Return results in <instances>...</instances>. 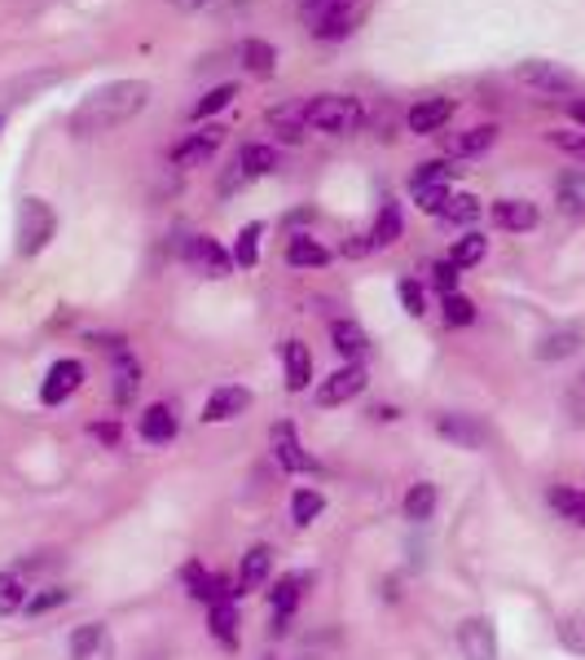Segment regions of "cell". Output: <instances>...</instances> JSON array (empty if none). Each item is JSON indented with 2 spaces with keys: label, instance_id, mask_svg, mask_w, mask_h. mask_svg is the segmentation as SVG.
I'll return each mask as SVG.
<instances>
[{
  "label": "cell",
  "instance_id": "cell-26",
  "mask_svg": "<svg viewBox=\"0 0 585 660\" xmlns=\"http://www.w3.org/2000/svg\"><path fill=\"white\" fill-rule=\"evenodd\" d=\"M238 53H242V67H246L251 76H260V80H269V76L278 71V49H273L269 40H255V36H251V40H242Z\"/></svg>",
  "mask_w": 585,
  "mask_h": 660
},
{
  "label": "cell",
  "instance_id": "cell-20",
  "mask_svg": "<svg viewBox=\"0 0 585 660\" xmlns=\"http://www.w3.org/2000/svg\"><path fill=\"white\" fill-rule=\"evenodd\" d=\"M282 361H286V388L291 392H304L313 383V352H309V343L286 339L282 343Z\"/></svg>",
  "mask_w": 585,
  "mask_h": 660
},
{
  "label": "cell",
  "instance_id": "cell-49",
  "mask_svg": "<svg viewBox=\"0 0 585 660\" xmlns=\"http://www.w3.org/2000/svg\"><path fill=\"white\" fill-rule=\"evenodd\" d=\"M93 437L102 444H119V423H93Z\"/></svg>",
  "mask_w": 585,
  "mask_h": 660
},
{
  "label": "cell",
  "instance_id": "cell-16",
  "mask_svg": "<svg viewBox=\"0 0 585 660\" xmlns=\"http://www.w3.org/2000/svg\"><path fill=\"white\" fill-rule=\"evenodd\" d=\"M493 220H497V229H506V233H528V229H537V203H528V199H497L493 203Z\"/></svg>",
  "mask_w": 585,
  "mask_h": 660
},
{
  "label": "cell",
  "instance_id": "cell-12",
  "mask_svg": "<svg viewBox=\"0 0 585 660\" xmlns=\"http://www.w3.org/2000/svg\"><path fill=\"white\" fill-rule=\"evenodd\" d=\"M458 648H463V660H497V634L484 617H467L458 626Z\"/></svg>",
  "mask_w": 585,
  "mask_h": 660
},
{
  "label": "cell",
  "instance_id": "cell-13",
  "mask_svg": "<svg viewBox=\"0 0 585 660\" xmlns=\"http://www.w3.org/2000/svg\"><path fill=\"white\" fill-rule=\"evenodd\" d=\"M436 437L458 444V449H484V444H488L484 423L471 419V414H441V419H436Z\"/></svg>",
  "mask_w": 585,
  "mask_h": 660
},
{
  "label": "cell",
  "instance_id": "cell-7",
  "mask_svg": "<svg viewBox=\"0 0 585 660\" xmlns=\"http://www.w3.org/2000/svg\"><path fill=\"white\" fill-rule=\"evenodd\" d=\"M221 141H225V128L221 123H208V128H199V132H190L185 141L172 146V163L176 168H203L221 150Z\"/></svg>",
  "mask_w": 585,
  "mask_h": 660
},
{
  "label": "cell",
  "instance_id": "cell-29",
  "mask_svg": "<svg viewBox=\"0 0 585 660\" xmlns=\"http://www.w3.org/2000/svg\"><path fill=\"white\" fill-rule=\"evenodd\" d=\"M546 498H551V507L559 511V520H568V524L585 529V493L582 489H573V484H555Z\"/></svg>",
  "mask_w": 585,
  "mask_h": 660
},
{
  "label": "cell",
  "instance_id": "cell-44",
  "mask_svg": "<svg viewBox=\"0 0 585 660\" xmlns=\"http://www.w3.org/2000/svg\"><path fill=\"white\" fill-rule=\"evenodd\" d=\"M234 93H238L234 84H221V89H208V93L199 98V107H194V119L203 123L208 114H216V110H225V107H230V102H234Z\"/></svg>",
  "mask_w": 585,
  "mask_h": 660
},
{
  "label": "cell",
  "instance_id": "cell-15",
  "mask_svg": "<svg viewBox=\"0 0 585 660\" xmlns=\"http://www.w3.org/2000/svg\"><path fill=\"white\" fill-rule=\"evenodd\" d=\"M450 119H454V98H427V102H418V107L405 114L410 132H418V137H432V132H441Z\"/></svg>",
  "mask_w": 585,
  "mask_h": 660
},
{
  "label": "cell",
  "instance_id": "cell-38",
  "mask_svg": "<svg viewBox=\"0 0 585 660\" xmlns=\"http://www.w3.org/2000/svg\"><path fill=\"white\" fill-rule=\"evenodd\" d=\"M22 603H27V581H22V572H0V617L22 612Z\"/></svg>",
  "mask_w": 585,
  "mask_h": 660
},
{
  "label": "cell",
  "instance_id": "cell-52",
  "mask_svg": "<svg viewBox=\"0 0 585 660\" xmlns=\"http://www.w3.org/2000/svg\"><path fill=\"white\" fill-rule=\"evenodd\" d=\"M370 414H374V419H396V410H392V406H374Z\"/></svg>",
  "mask_w": 585,
  "mask_h": 660
},
{
  "label": "cell",
  "instance_id": "cell-24",
  "mask_svg": "<svg viewBox=\"0 0 585 660\" xmlns=\"http://www.w3.org/2000/svg\"><path fill=\"white\" fill-rule=\"evenodd\" d=\"M111 357H115V401L119 406H132L137 383H141V366H137V357H132L123 343L111 348Z\"/></svg>",
  "mask_w": 585,
  "mask_h": 660
},
{
  "label": "cell",
  "instance_id": "cell-14",
  "mask_svg": "<svg viewBox=\"0 0 585 660\" xmlns=\"http://www.w3.org/2000/svg\"><path fill=\"white\" fill-rule=\"evenodd\" d=\"M246 406H251V392H246L242 383H225V388H216V392L208 397V406H203V423H230V419H238Z\"/></svg>",
  "mask_w": 585,
  "mask_h": 660
},
{
  "label": "cell",
  "instance_id": "cell-19",
  "mask_svg": "<svg viewBox=\"0 0 585 660\" xmlns=\"http://www.w3.org/2000/svg\"><path fill=\"white\" fill-rule=\"evenodd\" d=\"M269 123L278 128V141L300 146L304 141V128H309V102H282V107H273L269 110Z\"/></svg>",
  "mask_w": 585,
  "mask_h": 660
},
{
  "label": "cell",
  "instance_id": "cell-23",
  "mask_svg": "<svg viewBox=\"0 0 585 660\" xmlns=\"http://www.w3.org/2000/svg\"><path fill=\"white\" fill-rule=\"evenodd\" d=\"M286 264H291V269H322V264H331V251H326L313 233H295V238L286 242Z\"/></svg>",
  "mask_w": 585,
  "mask_h": 660
},
{
  "label": "cell",
  "instance_id": "cell-36",
  "mask_svg": "<svg viewBox=\"0 0 585 660\" xmlns=\"http://www.w3.org/2000/svg\"><path fill=\"white\" fill-rule=\"evenodd\" d=\"M484 251H488V238H484V233H463V238L454 242V251H450V264L463 273V269L484 260Z\"/></svg>",
  "mask_w": 585,
  "mask_h": 660
},
{
  "label": "cell",
  "instance_id": "cell-8",
  "mask_svg": "<svg viewBox=\"0 0 585 660\" xmlns=\"http://www.w3.org/2000/svg\"><path fill=\"white\" fill-rule=\"evenodd\" d=\"M515 80L524 89H537V93H573V71H564L559 62H542V58L520 62L515 67Z\"/></svg>",
  "mask_w": 585,
  "mask_h": 660
},
{
  "label": "cell",
  "instance_id": "cell-18",
  "mask_svg": "<svg viewBox=\"0 0 585 660\" xmlns=\"http://www.w3.org/2000/svg\"><path fill=\"white\" fill-rule=\"evenodd\" d=\"M269 440H273V453H278V462H282L286 471H313V458L304 453V444H300L291 423H273Z\"/></svg>",
  "mask_w": 585,
  "mask_h": 660
},
{
  "label": "cell",
  "instance_id": "cell-47",
  "mask_svg": "<svg viewBox=\"0 0 585 660\" xmlns=\"http://www.w3.org/2000/svg\"><path fill=\"white\" fill-rule=\"evenodd\" d=\"M432 282H436L441 296H454V291H458V269H454L450 260H441V264L432 269Z\"/></svg>",
  "mask_w": 585,
  "mask_h": 660
},
{
  "label": "cell",
  "instance_id": "cell-32",
  "mask_svg": "<svg viewBox=\"0 0 585 660\" xmlns=\"http://www.w3.org/2000/svg\"><path fill=\"white\" fill-rule=\"evenodd\" d=\"M326 511V498H322V489H295V498H291V520L300 524V529H309L317 516Z\"/></svg>",
  "mask_w": 585,
  "mask_h": 660
},
{
  "label": "cell",
  "instance_id": "cell-42",
  "mask_svg": "<svg viewBox=\"0 0 585 660\" xmlns=\"http://www.w3.org/2000/svg\"><path fill=\"white\" fill-rule=\"evenodd\" d=\"M559 643L573 652V657H585V612H568L559 621Z\"/></svg>",
  "mask_w": 585,
  "mask_h": 660
},
{
  "label": "cell",
  "instance_id": "cell-53",
  "mask_svg": "<svg viewBox=\"0 0 585 660\" xmlns=\"http://www.w3.org/2000/svg\"><path fill=\"white\" fill-rule=\"evenodd\" d=\"M568 114H573V119H577V123L585 128V102H573V107H568Z\"/></svg>",
  "mask_w": 585,
  "mask_h": 660
},
{
  "label": "cell",
  "instance_id": "cell-48",
  "mask_svg": "<svg viewBox=\"0 0 585 660\" xmlns=\"http://www.w3.org/2000/svg\"><path fill=\"white\" fill-rule=\"evenodd\" d=\"M551 146H559L573 159H585V132H551Z\"/></svg>",
  "mask_w": 585,
  "mask_h": 660
},
{
  "label": "cell",
  "instance_id": "cell-31",
  "mask_svg": "<svg viewBox=\"0 0 585 660\" xmlns=\"http://www.w3.org/2000/svg\"><path fill=\"white\" fill-rule=\"evenodd\" d=\"M555 199L568 217H585V172H564L555 181Z\"/></svg>",
  "mask_w": 585,
  "mask_h": 660
},
{
  "label": "cell",
  "instance_id": "cell-3",
  "mask_svg": "<svg viewBox=\"0 0 585 660\" xmlns=\"http://www.w3.org/2000/svg\"><path fill=\"white\" fill-rule=\"evenodd\" d=\"M58 233V217H53V208L44 203V199H22V208H18V224H13V247H18V256H40L44 247H49V238Z\"/></svg>",
  "mask_w": 585,
  "mask_h": 660
},
{
  "label": "cell",
  "instance_id": "cell-37",
  "mask_svg": "<svg viewBox=\"0 0 585 660\" xmlns=\"http://www.w3.org/2000/svg\"><path fill=\"white\" fill-rule=\"evenodd\" d=\"M577 348H582V334L577 330H555V334H546L537 343V357L542 361H559V357H573Z\"/></svg>",
  "mask_w": 585,
  "mask_h": 660
},
{
  "label": "cell",
  "instance_id": "cell-41",
  "mask_svg": "<svg viewBox=\"0 0 585 660\" xmlns=\"http://www.w3.org/2000/svg\"><path fill=\"white\" fill-rule=\"evenodd\" d=\"M454 177H458V168H454V163L432 159V163H418V172H414V181H410V186H454Z\"/></svg>",
  "mask_w": 585,
  "mask_h": 660
},
{
  "label": "cell",
  "instance_id": "cell-50",
  "mask_svg": "<svg viewBox=\"0 0 585 660\" xmlns=\"http://www.w3.org/2000/svg\"><path fill=\"white\" fill-rule=\"evenodd\" d=\"M370 247H374V242H370V233H361L356 242H344V256H365Z\"/></svg>",
  "mask_w": 585,
  "mask_h": 660
},
{
  "label": "cell",
  "instance_id": "cell-45",
  "mask_svg": "<svg viewBox=\"0 0 585 660\" xmlns=\"http://www.w3.org/2000/svg\"><path fill=\"white\" fill-rule=\"evenodd\" d=\"M441 309H445V322H450V327H471V322H475V304H471L467 296H458V291L445 296Z\"/></svg>",
  "mask_w": 585,
  "mask_h": 660
},
{
  "label": "cell",
  "instance_id": "cell-2",
  "mask_svg": "<svg viewBox=\"0 0 585 660\" xmlns=\"http://www.w3.org/2000/svg\"><path fill=\"white\" fill-rule=\"evenodd\" d=\"M365 123V107L352 93H322L309 102V128L331 132V137H349Z\"/></svg>",
  "mask_w": 585,
  "mask_h": 660
},
{
  "label": "cell",
  "instance_id": "cell-11",
  "mask_svg": "<svg viewBox=\"0 0 585 660\" xmlns=\"http://www.w3.org/2000/svg\"><path fill=\"white\" fill-rule=\"evenodd\" d=\"M185 260H190L194 269H203L208 278H230V269H234V256H230L216 238H208V233H199V238L185 242Z\"/></svg>",
  "mask_w": 585,
  "mask_h": 660
},
{
  "label": "cell",
  "instance_id": "cell-34",
  "mask_svg": "<svg viewBox=\"0 0 585 660\" xmlns=\"http://www.w3.org/2000/svg\"><path fill=\"white\" fill-rule=\"evenodd\" d=\"M260 233H264V224L260 220H251V224H242L234 238V264L242 269H255V260H260Z\"/></svg>",
  "mask_w": 585,
  "mask_h": 660
},
{
  "label": "cell",
  "instance_id": "cell-51",
  "mask_svg": "<svg viewBox=\"0 0 585 660\" xmlns=\"http://www.w3.org/2000/svg\"><path fill=\"white\" fill-rule=\"evenodd\" d=\"M172 4H176V9H185V13H194V9H208L212 0H172Z\"/></svg>",
  "mask_w": 585,
  "mask_h": 660
},
{
  "label": "cell",
  "instance_id": "cell-10",
  "mask_svg": "<svg viewBox=\"0 0 585 660\" xmlns=\"http://www.w3.org/2000/svg\"><path fill=\"white\" fill-rule=\"evenodd\" d=\"M80 383H84V361L62 357V361H53V370H49V379H44V388H40V401H44V406H62L67 397L80 392Z\"/></svg>",
  "mask_w": 585,
  "mask_h": 660
},
{
  "label": "cell",
  "instance_id": "cell-39",
  "mask_svg": "<svg viewBox=\"0 0 585 660\" xmlns=\"http://www.w3.org/2000/svg\"><path fill=\"white\" fill-rule=\"evenodd\" d=\"M410 194H414V203H418L427 217H441L445 203H450V194H454V186H410Z\"/></svg>",
  "mask_w": 585,
  "mask_h": 660
},
{
  "label": "cell",
  "instance_id": "cell-25",
  "mask_svg": "<svg viewBox=\"0 0 585 660\" xmlns=\"http://www.w3.org/2000/svg\"><path fill=\"white\" fill-rule=\"evenodd\" d=\"M331 343H335V352H340V357H349V361H356V357H365V352H370V334L356 327L352 318L331 322Z\"/></svg>",
  "mask_w": 585,
  "mask_h": 660
},
{
  "label": "cell",
  "instance_id": "cell-46",
  "mask_svg": "<svg viewBox=\"0 0 585 660\" xmlns=\"http://www.w3.org/2000/svg\"><path fill=\"white\" fill-rule=\"evenodd\" d=\"M396 296H401V309H405L410 318H423V313H427V296H423V287H418L414 278H405V282L396 287Z\"/></svg>",
  "mask_w": 585,
  "mask_h": 660
},
{
  "label": "cell",
  "instance_id": "cell-27",
  "mask_svg": "<svg viewBox=\"0 0 585 660\" xmlns=\"http://www.w3.org/2000/svg\"><path fill=\"white\" fill-rule=\"evenodd\" d=\"M436 484L432 480H418V484H410V493H405V520L410 524H427L432 516H436Z\"/></svg>",
  "mask_w": 585,
  "mask_h": 660
},
{
  "label": "cell",
  "instance_id": "cell-33",
  "mask_svg": "<svg viewBox=\"0 0 585 660\" xmlns=\"http://www.w3.org/2000/svg\"><path fill=\"white\" fill-rule=\"evenodd\" d=\"M62 603H71V590H67V586H40V590L27 594L22 612H27V617H44V612H53V608H62Z\"/></svg>",
  "mask_w": 585,
  "mask_h": 660
},
{
  "label": "cell",
  "instance_id": "cell-43",
  "mask_svg": "<svg viewBox=\"0 0 585 660\" xmlns=\"http://www.w3.org/2000/svg\"><path fill=\"white\" fill-rule=\"evenodd\" d=\"M480 199L475 194H450V203H445V212L441 217L450 220V224H471V220H480Z\"/></svg>",
  "mask_w": 585,
  "mask_h": 660
},
{
  "label": "cell",
  "instance_id": "cell-9",
  "mask_svg": "<svg viewBox=\"0 0 585 660\" xmlns=\"http://www.w3.org/2000/svg\"><path fill=\"white\" fill-rule=\"evenodd\" d=\"M71 660H115V634L102 621H84L71 630Z\"/></svg>",
  "mask_w": 585,
  "mask_h": 660
},
{
  "label": "cell",
  "instance_id": "cell-17",
  "mask_svg": "<svg viewBox=\"0 0 585 660\" xmlns=\"http://www.w3.org/2000/svg\"><path fill=\"white\" fill-rule=\"evenodd\" d=\"M137 432H141V440L145 444H172L176 440V432H181V423H176V410L172 406H150L145 414H141V423H137Z\"/></svg>",
  "mask_w": 585,
  "mask_h": 660
},
{
  "label": "cell",
  "instance_id": "cell-4",
  "mask_svg": "<svg viewBox=\"0 0 585 660\" xmlns=\"http://www.w3.org/2000/svg\"><path fill=\"white\" fill-rule=\"evenodd\" d=\"M356 0H300V18L317 40H344L352 31Z\"/></svg>",
  "mask_w": 585,
  "mask_h": 660
},
{
  "label": "cell",
  "instance_id": "cell-6",
  "mask_svg": "<svg viewBox=\"0 0 585 660\" xmlns=\"http://www.w3.org/2000/svg\"><path fill=\"white\" fill-rule=\"evenodd\" d=\"M365 383H370L365 366H356V361H349V366H340L335 374H326V379L317 383V406H322V410L349 406V401H356V397L365 392Z\"/></svg>",
  "mask_w": 585,
  "mask_h": 660
},
{
  "label": "cell",
  "instance_id": "cell-40",
  "mask_svg": "<svg viewBox=\"0 0 585 660\" xmlns=\"http://www.w3.org/2000/svg\"><path fill=\"white\" fill-rule=\"evenodd\" d=\"M212 634H216L225 648H234V639H238V608L234 603H212Z\"/></svg>",
  "mask_w": 585,
  "mask_h": 660
},
{
  "label": "cell",
  "instance_id": "cell-22",
  "mask_svg": "<svg viewBox=\"0 0 585 660\" xmlns=\"http://www.w3.org/2000/svg\"><path fill=\"white\" fill-rule=\"evenodd\" d=\"M493 141H497V128L493 123H475L467 132L445 137V150H450V159H471V154H484Z\"/></svg>",
  "mask_w": 585,
  "mask_h": 660
},
{
  "label": "cell",
  "instance_id": "cell-1",
  "mask_svg": "<svg viewBox=\"0 0 585 660\" xmlns=\"http://www.w3.org/2000/svg\"><path fill=\"white\" fill-rule=\"evenodd\" d=\"M150 102V84L145 80H115V84H102L93 89L75 114H71V132L75 137H93V132H111L119 123H128L132 114H141Z\"/></svg>",
  "mask_w": 585,
  "mask_h": 660
},
{
  "label": "cell",
  "instance_id": "cell-35",
  "mask_svg": "<svg viewBox=\"0 0 585 660\" xmlns=\"http://www.w3.org/2000/svg\"><path fill=\"white\" fill-rule=\"evenodd\" d=\"M181 581H185V590H190V599H199V603H212V590H216V577L199 563V559H190L185 568H181Z\"/></svg>",
  "mask_w": 585,
  "mask_h": 660
},
{
  "label": "cell",
  "instance_id": "cell-5",
  "mask_svg": "<svg viewBox=\"0 0 585 660\" xmlns=\"http://www.w3.org/2000/svg\"><path fill=\"white\" fill-rule=\"evenodd\" d=\"M273 168H278V150H273V146H264V141L242 146L234 154V168H230L225 181H221V194H234L242 186H251L255 177H269Z\"/></svg>",
  "mask_w": 585,
  "mask_h": 660
},
{
  "label": "cell",
  "instance_id": "cell-28",
  "mask_svg": "<svg viewBox=\"0 0 585 660\" xmlns=\"http://www.w3.org/2000/svg\"><path fill=\"white\" fill-rule=\"evenodd\" d=\"M300 586H309V577H304V572H286V577H278V586L269 590L273 617H291V612L300 608Z\"/></svg>",
  "mask_w": 585,
  "mask_h": 660
},
{
  "label": "cell",
  "instance_id": "cell-21",
  "mask_svg": "<svg viewBox=\"0 0 585 660\" xmlns=\"http://www.w3.org/2000/svg\"><path fill=\"white\" fill-rule=\"evenodd\" d=\"M269 572H273V550L251 547L246 554H242V563H238V594L260 590V586L269 581Z\"/></svg>",
  "mask_w": 585,
  "mask_h": 660
},
{
  "label": "cell",
  "instance_id": "cell-30",
  "mask_svg": "<svg viewBox=\"0 0 585 660\" xmlns=\"http://www.w3.org/2000/svg\"><path fill=\"white\" fill-rule=\"evenodd\" d=\"M401 238V203L396 199H383L379 217H374V229H370V242L374 247H392Z\"/></svg>",
  "mask_w": 585,
  "mask_h": 660
}]
</instances>
